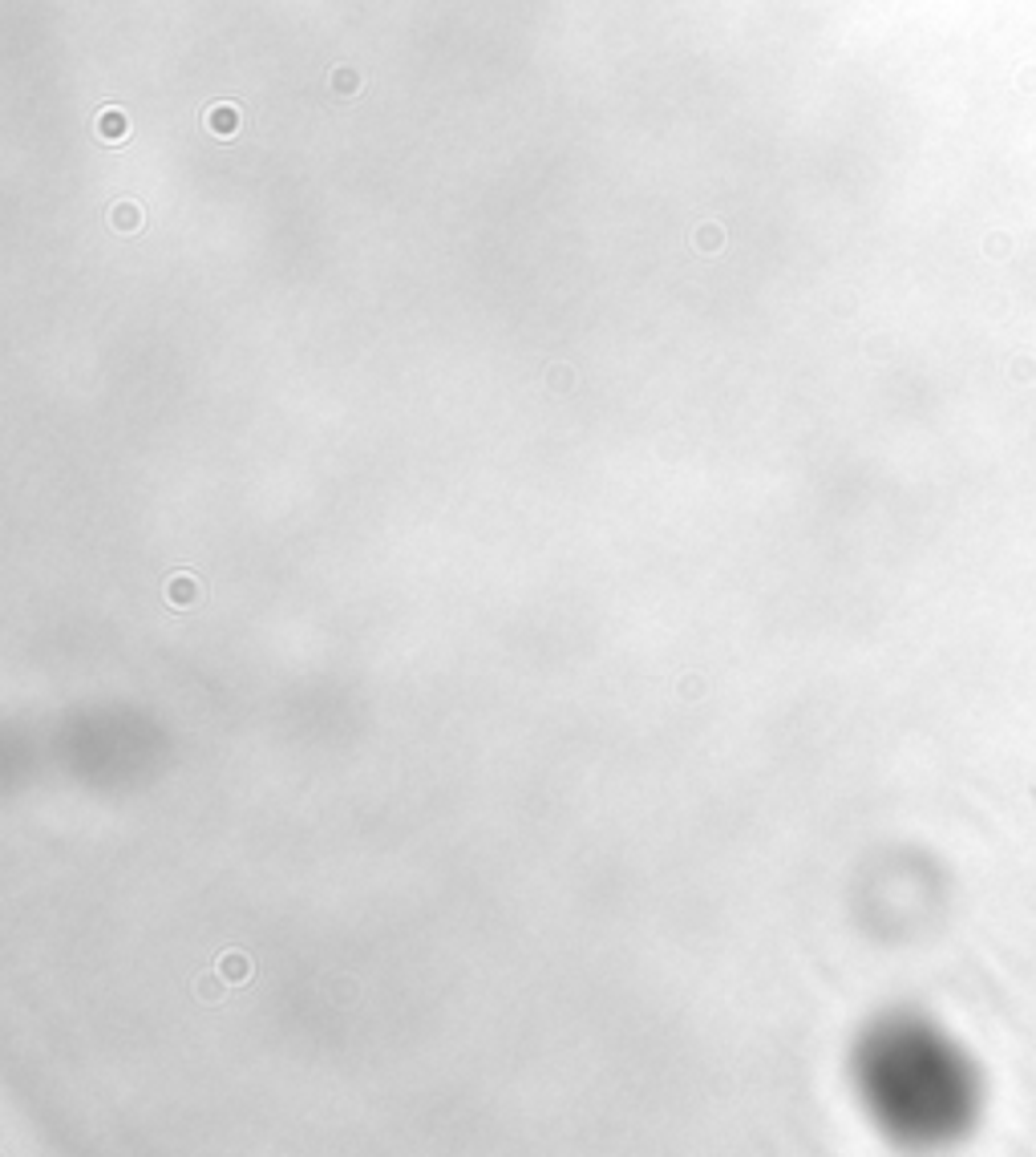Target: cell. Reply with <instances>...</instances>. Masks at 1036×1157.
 <instances>
[{"mask_svg":"<svg viewBox=\"0 0 1036 1157\" xmlns=\"http://www.w3.org/2000/svg\"><path fill=\"white\" fill-rule=\"evenodd\" d=\"M203 121H207V130L215 134V138H235L239 134V126H243V117H239V105H231V101H219V105H211L207 113H203Z\"/></svg>","mask_w":1036,"mask_h":1157,"instance_id":"6da1fadb","label":"cell"},{"mask_svg":"<svg viewBox=\"0 0 1036 1157\" xmlns=\"http://www.w3.org/2000/svg\"><path fill=\"white\" fill-rule=\"evenodd\" d=\"M98 138H105V142H126L130 138V117L121 113V109H113V105H105L98 113Z\"/></svg>","mask_w":1036,"mask_h":1157,"instance_id":"7a4b0ae2","label":"cell"},{"mask_svg":"<svg viewBox=\"0 0 1036 1157\" xmlns=\"http://www.w3.org/2000/svg\"><path fill=\"white\" fill-rule=\"evenodd\" d=\"M328 82H332V90H336V94H344V97L360 90V74H356V70H348V66L332 70V78H328Z\"/></svg>","mask_w":1036,"mask_h":1157,"instance_id":"3957f363","label":"cell"},{"mask_svg":"<svg viewBox=\"0 0 1036 1157\" xmlns=\"http://www.w3.org/2000/svg\"><path fill=\"white\" fill-rule=\"evenodd\" d=\"M138 223H142V211H138L134 203H117V207H113V227H117V231H134Z\"/></svg>","mask_w":1036,"mask_h":1157,"instance_id":"277c9868","label":"cell"},{"mask_svg":"<svg viewBox=\"0 0 1036 1157\" xmlns=\"http://www.w3.org/2000/svg\"><path fill=\"white\" fill-rule=\"evenodd\" d=\"M701 243H705V248H709V243L717 248V243H721V231H717V227H705V231H701Z\"/></svg>","mask_w":1036,"mask_h":1157,"instance_id":"5b68a950","label":"cell"}]
</instances>
